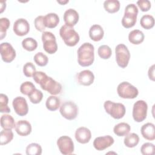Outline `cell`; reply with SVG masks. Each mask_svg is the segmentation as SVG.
Returning <instances> with one entry per match:
<instances>
[{
  "instance_id": "6da1fadb",
  "label": "cell",
  "mask_w": 155,
  "mask_h": 155,
  "mask_svg": "<svg viewBox=\"0 0 155 155\" xmlns=\"http://www.w3.org/2000/svg\"><path fill=\"white\" fill-rule=\"evenodd\" d=\"M33 80L40 85L41 88L51 95L60 94L62 91V85L60 83L48 76L44 72L36 71L33 76Z\"/></svg>"
},
{
  "instance_id": "7a4b0ae2",
  "label": "cell",
  "mask_w": 155,
  "mask_h": 155,
  "mask_svg": "<svg viewBox=\"0 0 155 155\" xmlns=\"http://www.w3.org/2000/svg\"><path fill=\"white\" fill-rule=\"evenodd\" d=\"M94 60V48L90 42L82 44L78 50V62L82 67L91 65Z\"/></svg>"
},
{
  "instance_id": "3957f363",
  "label": "cell",
  "mask_w": 155,
  "mask_h": 155,
  "mask_svg": "<svg viewBox=\"0 0 155 155\" xmlns=\"http://www.w3.org/2000/svg\"><path fill=\"white\" fill-rule=\"evenodd\" d=\"M59 35L64 43L69 47L75 46L79 41V34L73 27H68L65 24L61 27Z\"/></svg>"
},
{
  "instance_id": "277c9868",
  "label": "cell",
  "mask_w": 155,
  "mask_h": 155,
  "mask_svg": "<svg viewBox=\"0 0 155 155\" xmlns=\"http://www.w3.org/2000/svg\"><path fill=\"white\" fill-rule=\"evenodd\" d=\"M138 8L134 4H129L125 8L124 15L122 19V25L126 28L133 27L136 22Z\"/></svg>"
},
{
  "instance_id": "5b68a950",
  "label": "cell",
  "mask_w": 155,
  "mask_h": 155,
  "mask_svg": "<svg viewBox=\"0 0 155 155\" xmlns=\"http://www.w3.org/2000/svg\"><path fill=\"white\" fill-rule=\"evenodd\" d=\"M104 107L105 111L116 119L122 118L125 114V107L121 103H115L111 101H106Z\"/></svg>"
},
{
  "instance_id": "8992f818",
  "label": "cell",
  "mask_w": 155,
  "mask_h": 155,
  "mask_svg": "<svg viewBox=\"0 0 155 155\" xmlns=\"http://www.w3.org/2000/svg\"><path fill=\"white\" fill-rule=\"evenodd\" d=\"M117 92L119 97L123 99H134L139 94L137 88L126 81L122 82L118 85Z\"/></svg>"
},
{
  "instance_id": "52a82bcc",
  "label": "cell",
  "mask_w": 155,
  "mask_h": 155,
  "mask_svg": "<svg viewBox=\"0 0 155 155\" xmlns=\"http://www.w3.org/2000/svg\"><path fill=\"white\" fill-rule=\"evenodd\" d=\"M115 53L117 65L122 68H125L130 59V53L127 47L123 44H118L115 48Z\"/></svg>"
},
{
  "instance_id": "ba28073f",
  "label": "cell",
  "mask_w": 155,
  "mask_h": 155,
  "mask_svg": "<svg viewBox=\"0 0 155 155\" xmlns=\"http://www.w3.org/2000/svg\"><path fill=\"white\" fill-rule=\"evenodd\" d=\"M59 111L66 119L73 120L78 114V107L73 101H65L61 105Z\"/></svg>"
},
{
  "instance_id": "9c48e42d",
  "label": "cell",
  "mask_w": 155,
  "mask_h": 155,
  "mask_svg": "<svg viewBox=\"0 0 155 155\" xmlns=\"http://www.w3.org/2000/svg\"><path fill=\"white\" fill-rule=\"evenodd\" d=\"M148 105L146 102L143 100H139L136 101L133 107V117L134 121L137 122H141L144 120L147 115Z\"/></svg>"
},
{
  "instance_id": "30bf717a",
  "label": "cell",
  "mask_w": 155,
  "mask_h": 155,
  "mask_svg": "<svg viewBox=\"0 0 155 155\" xmlns=\"http://www.w3.org/2000/svg\"><path fill=\"white\" fill-rule=\"evenodd\" d=\"M42 41L44 50L48 54H53L58 50L55 36L50 31H44L42 34Z\"/></svg>"
},
{
  "instance_id": "8fae6325",
  "label": "cell",
  "mask_w": 155,
  "mask_h": 155,
  "mask_svg": "<svg viewBox=\"0 0 155 155\" xmlns=\"http://www.w3.org/2000/svg\"><path fill=\"white\" fill-rule=\"evenodd\" d=\"M57 145L62 154H71L74 151V143L71 138L67 136H61L57 140Z\"/></svg>"
},
{
  "instance_id": "7c38bea8",
  "label": "cell",
  "mask_w": 155,
  "mask_h": 155,
  "mask_svg": "<svg viewBox=\"0 0 155 155\" xmlns=\"http://www.w3.org/2000/svg\"><path fill=\"white\" fill-rule=\"evenodd\" d=\"M2 59L5 62H11L16 57V51L8 42H2L0 45Z\"/></svg>"
},
{
  "instance_id": "4fadbf2b",
  "label": "cell",
  "mask_w": 155,
  "mask_h": 155,
  "mask_svg": "<svg viewBox=\"0 0 155 155\" xmlns=\"http://www.w3.org/2000/svg\"><path fill=\"white\" fill-rule=\"evenodd\" d=\"M13 107L15 113L20 116H24L28 113V107L26 99L21 96L15 97L12 102Z\"/></svg>"
},
{
  "instance_id": "5bb4252c",
  "label": "cell",
  "mask_w": 155,
  "mask_h": 155,
  "mask_svg": "<svg viewBox=\"0 0 155 155\" xmlns=\"http://www.w3.org/2000/svg\"><path fill=\"white\" fill-rule=\"evenodd\" d=\"M114 142L113 137L110 135L97 137L93 141V146L96 150L103 151L112 145Z\"/></svg>"
},
{
  "instance_id": "9a60e30c",
  "label": "cell",
  "mask_w": 155,
  "mask_h": 155,
  "mask_svg": "<svg viewBox=\"0 0 155 155\" xmlns=\"http://www.w3.org/2000/svg\"><path fill=\"white\" fill-rule=\"evenodd\" d=\"M13 29L16 35L23 36L29 32L30 25L26 19L19 18L14 22Z\"/></svg>"
},
{
  "instance_id": "2e32d148",
  "label": "cell",
  "mask_w": 155,
  "mask_h": 155,
  "mask_svg": "<svg viewBox=\"0 0 155 155\" xmlns=\"http://www.w3.org/2000/svg\"><path fill=\"white\" fill-rule=\"evenodd\" d=\"M94 80L93 72L89 70H84L80 71L77 75V81L80 85L89 86L92 84Z\"/></svg>"
},
{
  "instance_id": "e0dca14e",
  "label": "cell",
  "mask_w": 155,
  "mask_h": 155,
  "mask_svg": "<svg viewBox=\"0 0 155 155\" xmlns=\"http://www.w3.org/2000/svg\"><path fill=\"white\" fill-rule=\"evenodd\" d=\"M75 139L80 143L85 144L88 143L91 137L90 130L84 127L78 128L75 131Z\"/></svg>"
},
{
  "instance_id": "ac0fdd59",
  "label": "cell",
  "mask_w": 155,
  "mask_h": 155,
  "mask_svg": "<svg viewBox=\"0 0 155 155\" xmlns=\"http://www.w3.org/2000/svg\"><path fill=\"white\" fill-rule=\"evenodd\" d=\"M79 14L76 10L73 8H68L64 14V21L65 25L73 27L79 21Z\"/></svg>"
},
{
  "instance_id": "d6986e66",
  "label": "cell",
  "mask_w": 155,
  "mask_h": 155,
  "mask_svg": "<svg viewBox=\"0 0 155 155\" xmlns=\"http://www.w3.org/2000/svg\"><path fill=\"white\" fill-rule=\"evenodd\" d=\"M15 130L21 136H27L31 132V124L26 120H18L15 125Z\"/></svg>"
},
{
  "instance_id": "ffe728a7",
  "label": "cell",
  "mask_w": 155,
  "mask_h": 155,
  "mask_svg": "<svg viewBox=\"0 0 155 155\" xmlns=\"http://www.w3.org/2000/svg\"><path fill=\"white\" fill-rule=\"evenodd\" d=\"M142 136L148 140L155 139V127L153 123H147L143 125L140 129Z\"/></svg>"
},
{
  "instance_id": "44dd1931",
  "label": "cell",
  "mask_w": 155,
  "mask_h": 155,
  "mask_svg": "<svg viewBox=\"0 0 155 155\" xmlns=\"http://www.w3.org/2000/svg\"><path fill=\"white\" fill-rule=\"evenodd\" d=\"M104 35V31L102 27L98 25H93L89 30V36L94 41H101Z\"/></svg>"
},
{
  "instance_id": "7402d4cb",
  "label": "cell",
  "mask_w": 155,
  "mask_h": 155,
  "mask_svg": "<svg viewBox=\"0 0 155 155\" xmlns=\"http://www.w3.org/2000/svg\"><path fill=\"white\" fill-rule=\"evenodd\" d=\"M59 22V18L56 13H50L44 16V23L45 27L53 28Z\"/></svg>"
},
{
  "instance_id": "603a6c76",
  "label": "cell",
  "mask_w": 155,
  "mask_h": 155,
  "mask_svg": "<svg viewBox=\"0 0 155 155\" xmlns=\"http://www.w3.org/2000/svg\"><path fill=\"white\" fill-rule=\"evenodd\" d=\"M144 34L139 30H134L130 32L128 35L129 41L134 45L141 44L144 40Z\"/></svg>"
},
{
  "instance_id": "cb8c5ba5",
  "label": "cell",
  "mask_w": 155,
  "mask_h": 155,
  "mask_svg": "<svg viewBox=\"0 0 155 155\" xmlns=\"http://www.w3.org/2000/svg\"><path fill=\"white\" fill-rule=\"evenodd\" d=\"M0 122L1 127L5 130H12L15 127L16 125L13 117L7 114L1 116Z\"/></svg>"
},
{
  "instance_id": "d4e9b609",
  "label": "cell",
  "mask_w": 155,
  "mask_h": 155,
  "mask_svg": "<svg viewBox=\"0 0 155 155\" xmlns=\"http://www.w3.org/2000/svg\"><path fill=\"white\" fill-rule=\"evenodd\" d=\"M130 130L131 127L130 125L125 122L119 123L113 128V131L117 136H125L127 135Z\"/></svg>"
},
{
  "instance_id": "484cf974",
  "label": "cell",
  "mask_w": 155,
  "mask_h": 155,
  "mask_svg": "<svg viewBox=\"0 0 155 155\" xmlns=\"http://www.w3.org/2000/svg\"><path fill=\"white\" fill-rule=\"evenodd\" d=\"M120 6V2L117 0H107L104 2V7L105 10L110 13H114L118 12Z\"/></svg>"
},
{
  "instance_id": "4316f807",
  "label": "cell",
  "mask_w": 155,
  "mask_h": 155,
  "mask_svg": "<svg viewBox=\"0 0 155 155\" xmlns=\"http://www.w3.org/2000/svg\"><path fill=\"white\" fill-rule=\"evenodd\" d=\"M60 99L54 95L49 96L46 101V108L50 111H56L60 107Z\"/></svg>"
},
{
  "instance_id": "83f0119b",
  "label": "cell",
  "mask_w": 155,
  "mask_h": 155,
  "mask_svg": "<svg viewBox=\"0 0 155 155\" xmlns=\"http://www.w3.org/2000/svg\"><path fill=\"white\" fill-rule=\"evenodd\" d=\"M139 142V136L134 133L128 134L125 136L124 142L126 147L128 148H133L136 147Z\"/></svg>"
},
{
  "instance_id": "f1b7e54d",
  "label": "cell",
  "mask_w": 155,
  "mask_h": 155,
  "mask_svg": "<svg viewBox=\"0 0 155 155\" xmlns=\"http://www.w3.org/2000/svg\"><path fill=\"white\" fill-rule=\"evenodd\" d=\"M140 24L142 28L146 30L151 29L154 25V17L150 15H145L141 18Z\"/></svg>"
},
{
  "instance_id": "f546056e",
  "label": "cell",
  "mask_w": 155,
  "mask_h": 155,
  "mask_svg": "<svg viewBox=\"0 0 155 155\" xmlns=\"http://www.w3.org/2000/svg\"><path fill=\"white\" fill-rule=\"evenodd\" d=\"M13 139V133L12 130H2L0 133V143L1 145H6Z\"/></svg>"
},
{
  "instance_id": "4dcf8cb0",
  "label": "cell",
  "mask_w": 155,
  "mask_h": 155,
  "mask_svg": "<svg viewBox=\"0 0 155 155\" xmlns=\"http://www.w3.org/2000/svg\"><path fill=\"white\" fill-rule=\"evenodd\" d=\"M22 46L25 50L28 51H32L37 48L38 42L32 38H27L22 40Z\"/></svg>"
},
{
  "instance_id": "1f68e13d",
  "label": "cell",
  "mask_w": 155,
  "mask_h": 155,
  "mask_svg": "<svg viewBox=\"0 0 155 155\" xmlns=\"http://www.w3.org/2000/svg\"><path fill=\"white\" fill-rule=\"evenodd\" d=\"M25 151L27 155H41L42 154V148L37 143H31L26 147Z\"/></svg>"
},
{
  "instance_id": "d6a6232c",
  "label": "cell",
  "mask_w": 155,
  "mask_h": 155,
  "mask_svg": "<svg viewBox=\"0 0 155 155\" xmlns=\"http://www.w3.org/2000/svg\"><path fill=\"white\" fill-rule=\"evenodd\" d=\"M10 22L7 18L0 19V39L2 40L6 36L7 30L9 28Z\"/></svg>"
},
{
  "instance_id": "836d02e7",
  "label": "cell",
  "mask_w": 155,
  "mask_h": 155,
  "mask_svg": "<svg viewBox=\"0 0 155 155\" xmlns=\"http://www.w3.org/2000/svg\"><path fill=\"white\" fill-rule=\"evenodd\" d=\"M97 53L99 57L102 59H108L111 56L112 51L109 46L107 45H102L98 48Z\"/></svg>"
},
{
  "instance_id": "e575fe53",
  "label": "cell",
  "mask_w": 155,
  "mask_h": 155,
  "mask_svg": "<svg viewBox=\"0 0 155 155\" xmlns=\"http://www.w3.org/2000/svg\"><path fill=\"white\" fill-rule=\"evenodd\" d=\"M34 61L35 63L41 67L45 66L48 62V58L47 55L44 54L42 52H38L37 53L33 58Z\"/></svg>"
},
{
  "instance_id": "d590c367",
  "label": "cell",
  "mask_w": 155,
  "mask_h": 155,
  "mask_svg": "<svg viewBox=\"0 0 155 155\" xmlns=\"http://www.w3.org/2000/svg\"><path fill=\"white\" fill-rule=\"evenodd\" d=\"M35 88V86L32 82L30 81H26L21 85L20 91L22 94L28 96Z\"/></svg>"
},
{
  "instance_id": "8d00e7d4",
  "label": "cell",
  "mask_w": 155,
  "mask_h": 155,
  "mask_svg": "<svg viewBox=\"0 0 155 155\" xmlns=\"http://www.w3.org/2000/svg\"><path fill=\"white\" fill-rule=\"evenodd\" d=\"M30 102L33 104H39L42 99L43 94L41 91L35 88L28 96Z\"/></svg>"
},
{
  "instance_id": "74e56055",
  "label": "cell",
  "mask_w": 155,
  "mask_h": 155,
  "mask_svg": "<svg viewBox=\"0 0 155 155\" xmlns=\"http://www.w3.org/2000/svg\"><path fill=\"white\" fill-rule=\"evenodd\" d=\"M8 99L7 95L1 93L0 94V112L1 113H10V108L8 106Z\"/></svg>"
},
{
  "instance_id": "f35d334b",
  "label": "cell",
  "mask_w": 155,
  "mask_h": 155,
  "mask_svg": "<svg viewBox=\"0 0 155 155\" xmlns=\"http://www.w3.org/2000/svg\"><path fill=\"white\" fill-rule=\"evenodd\" d=\"M140 152L143 155H153L155 153V147L152 143H144L140 148Z\"/></svg>"
},
{
  "instance_id": "ab89813d",
  "label": "cell",
  "mask_w": 155,
  "mask_h": 155,
  "mask_svg": "<svg viewBox=\"0 0 155 155\" xmlns=\"http://www.w3.org/2000/svg\"><path fill=\"white\" fill-rule=\"evenodd\" d=\"M36 67L34 64L30 62H27L23 67V73L27 77H31L36 72Z\"/></svg>"
},
{
  "instance_id": "60d3db41",
  "label": "cell",
  "mask_w": 155,
  "mask_h": 155,
  "mask_svg": "<svg viewBox=\"0 0 155 155\" xmlns=\"http://www.w3.org/2000/svg\"><path fill=\"white\" fill-rule=\"evenodd\" d=\"M36 29L41 32H42L45 29V26L44 23V16L42 15L37 16L34 21Z\"/></svg>"
},
{
  "instance_id": "b9f144b4",
  "label": "cell",
  "mask_w": 155,
  "mask_h": 155,
  "mask_svg": "<svg viewBox=\"0 0 155 155\" xmlns=\"http://www.w3.org/2000/svg\"><path fill=\"white\" fill-rule=\"evenodd\" d=\"M137 5L142 12L148 11L151 7V4L148 0H139L137 1Z\"/></svg>"
},
{
  "instance_id": "7bdbcfd3",
  "label": "cell",
  "mask_w": 155,
  "mask_h": 155,
  "mask_svg": "<svg viewBox=\"0 0 155 155\" xmlns=\"http://www.w3.org/2000/svg\"><path fill=\"white\" fill-rule=\"evenodd\" d=\"M148 75L149 77V79L154 81V65H153L149 68L148 72Z\"/></svg>"
},
{
  "instance_id": "ee69618b",
  "label": "cell",
  "mask_w": 155,
  "mask_h": 155,
  "mask_svg": "<svg viewBox=\"0 0 155 155\" xmlns=\"http://www.w3.org/2000/svg\"><path fill=\"white\" fill-rule=\"evenodd\" d=\"M0 4H1V13H2L4 11V10L5 8V7H6L5 1H1L0 2Z\"/></svg>"
},
{
  "instance_id": "f6af8a7d",
  "label": "cell",
  "mask_w": 155,
  "mask_h": 155,
  "mask_svg": "<svg viewBox=\"0 0 155 155\" xmlns=\"http://www.w3.org/2000/svg\"><path fill=\"white\" fill-rule=\"evenodd\" d=\"M57 2H58V3H59V4H62V5H64V4H65L66 3H68V0H67V1H57Z\"/></svg>"
}]
</instances>
